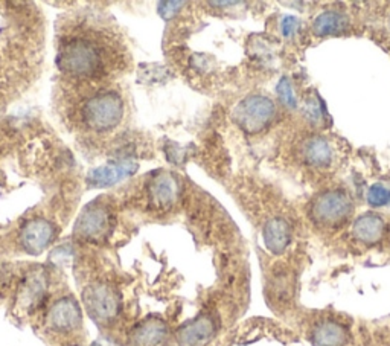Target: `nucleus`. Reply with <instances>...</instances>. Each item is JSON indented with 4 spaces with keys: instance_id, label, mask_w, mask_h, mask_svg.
Listing matches in <instances>:
<instances>
[{
    "instance_id": "obj_8",
    "label": "nucleus",
    "mask_w": 390,
    "mask_h": 346,
    "mask_svg": "<svg viewBox=\"0 0 390 346\" xmlns=\"http://www.w3.org/2000/svg\"><path fill=\"white\" fill-rule=\"evenodd\" d=\"M386 232V225L378 214L366 212L356 218L352 225V236L365 246L378 244Z\"/></svg>"
},
{
    "instance_id": "obj_10",
    "label": "nucleus",
    "mask_w": 390,
    "mask_h": 346,
    "mask_svg": "<svg viewBox=\"0 0 390 346\" xmlns=\"http://www.w3.org/2000/svg\"><path fill=\"white\" fill-rule=\"evenodd\" d=\"M216 331V322L211 314H203L180 329V343L183 346H201L211 340Z\"/></svg>"
},
{
    "instance_id": "obj_11",
    "label": "nucleus",
    "mask_w": 390,
    "mask_h": 346,
    "mask_svg": "<svg viewBox=\"0 0 390 346\" xmlns=\"http://www.w3.org/2000/svg\"><path fill=\"white\" fill-rule=\"evenodd\" d=\"M81 314L74 299H61L55 302L49 313V323L59 331H70L79 325Z\"/></svg>"
},
{
    "instance_id": "obj_12",
    "label": "nucleus",
    "mask_w": 390,
    "mask_h": 346,
    "mask_svg": "<svg viewBox=\"0 0 390 346\" xmlns=\"http://www.w3.org/2000/svg\"><path fill=\"white\" fill-rule=\"evenodd\" d=\"M300 154L308 165L316 168H325L332 162V148L329 142L319 136L309 138L302 143Z\"/></svg>"
},
{
    "instance_id": "obj_15",
    "label": "nucleus",
    "mask_w": 390,
    "mask_h": 346,
    "mask_svg": "<svg viewBox=\"0 0 390 346\" xmlns=\"http://www.w3.org/2000/svg\"><path fill=\"white\" fill-rule=\"evenodd\" d=\"M166 327L162 322H148L134 336L137 346H161L166 340Z\"/></svg>"
},
{
    "instance_id": "obj_5",
    "label": "nucleus",
    "mask_w": 390,
    "mask_h": 346,
    "mask_svg": "<svg viewBox=\"0 0 390 346\" xmlns=\"http://www.w3.org/2000/svg\"><path fill=\"white\" fill-rule=\"evenodd\" d=\"M55 238V226L43 218H34L21 227L20 244L28 254H41Z\"/></svg>"
},
{
    "instance_id": "obj_16",
    "label": "nucleus",
    "mask_w": 390,
    "mask_h": 346,
    "mask_svg": "<svg viewBox=\"0 0 390 346\" xmlns=\"http://www.w3.org/2000/svg\"><path fill=\"white\" fill-rule=\"evenodd\" d=\"M176 190L177 186L174 180L170 177H161L157 179L153 188H151V201L156 206H168L176 200Z\"/></svg>"
},
{
    "instance_id": "obj_20",
    "label": "nucleus",
    "mask_w": 390,
    "mask_h": 346,
    "mask_svg": "<svg viewBox=\"0 0 390 346\" xmlns=\"http://www.w3.org/2000/svg\"><path fill=\"white\" fill-rule=\"evenodd\" d=\"M305 112H307L308 121H311L313 124H319L322 119H325L323 118V107L319 103V98H317V96H311V98L307 99Z\"/></svg>"
},
{
    "instance_id": "obj_7",
    "label": "nucleus",
    "mask_w": 390,
    "mask_h": 346,
    "mask_svg": "<svg viewBox=\"0 0 390 346\" xmlns=\"http://www.w3.org/2000/svg\"><path fill=\"white\" fill-rule=\"evenodd\" d=\"M263 238L267 250L273 255H283L290 247L293 240V230L290 223L283 217H273L265 223Z\"/></svg>"
},
{
    "instance_id": "obj_3",
    "label": "nucleus",
    "mask_w": 390,
    "mask_h": 346,
    "mask_svg": "<svg viewBox=\"0 0 390 346\" xmlns=\"http://www.w3.org/2000/svg\"><path fill=\"white\" fill-rule=\"evenodd\" d=\"M124 113V105L116 92H101L83 105L84 124L93 132H110L116 127Z\"/></svg>"
},
{
    "instance_id": "obj_2",
    "label": "nucleus",
    "mask_w": 390,
    "mask_h": 346,
    "mask_svg": "<svg viewBox=\"0 0 390 346\" xmlns=\"http://www.w3.org/2000/svg\"><path fill=\"white\" fill-rule=\"evenodd\" d=\"M352 211L353 205L348 192L343 190H328L317 194L309 207V217L317 226L336 229L351 218Z\"/></svg>"
},
{
    "instance_id": "obj_4",
    "label": "nucleus",
    "mask_w": 390,
    "mask_h": 346,
    "mask_svg": "<svg viewBox=\"0 0 390 346\" xmlns=\"http://www.w3.org/2000/svg\"><path fill=\"white\" fill-rule=\"evenodd\" d=\"M236 124L247 133H259L269 127L276 116V105L263 95H250L235 109Z\"/></svg>"
},
{
    "instance_id": "obj_14",
    "label": "nucleus",
    "mask_w": 390,
    "mask_h": 346,
    "mask_svg": "<svg viewBox=\"0 0 390 346\" xmlns=\"http://www.w3.org/2000/svg\"><path fill=\"white\" fill-rule=\"evenodd\" d=\"M136 170L132 165H118V167H101L90 172L93 186H108L116 183L122 177L130 176Z\"/></svg>"
},
{
    "instance_id": "obj_1",
    "label": "nucleus",
    "mask_w": 390,
    "mask_h": 346,
    "mask_svg": "<svg viewBox=\"0 0 390 346\" xmlns=\"http://www.w3.org/2000/svg\"><path fill=\"white\" fill-rule=\"evenodd\" d=\"M59 68L76 78L103 77L105 72V52L96 40L72 37L60 48Z\"/></svg>"
},
{
    "instance_id": "obj_13",
    "label": "nucleus",
    "mask_w": 390,
    "mask_h": 346,
    "mask_svg": "<svg viewBox=\"0 0 390 346\" xmlns=\"http://www.w3.org/2000/svg\"><path fill=\"white\" fill-rule=\"evenodd\" d=\"M349 28V20L338 11H323L313 21V32L317 37L343 34Z\"/></svg>"
},
{
    "instance_id": "obj_19",
    "label": "nucleus",
    "mask_w": 390,
    "mask_h": 346,
    "mask_svg": "<svg viewBox=\"0 0 390 346\" xmlns=\"http://www.w3.org/2000/svg\"><path fill=\"white\" fill-rule=\"evenodd\" d=\"M367 201L373 207H381L390 203V190L386 188L384 185L377 183L371 186L369 192H367Z\"/></svg>"
},
{
    "instance_id": "obj_22",
    "label": "nucleus",
    "mask_w": 390,
    "mask_h": 346,
    "mask_svg": "<svg viewBox=\"0 0 390 346\" xmlns=\"http://www.w3.org/2000/svg\"><path fill=\"white\" fill-rule=\"evenodd\" d=\"M389 234H390V229H389Z\"/></svg>"
},
{
    "instance_id": "obj_18",
    "label": "nucleus",
    "mask_w": 390,
    "mask_h": 346,
    "mask_svg": "<svg viewBox=\"0 0 390 346\" xmlns=\"http://www.w3.org/2000/svg\"><path fill=\"white\" fill-rule=\"evenodd\" d=\"M279 101L283 103L287 109H296L298 107V98L294 95V90L291 88V83L287 78H283L276 88Z\"/></svg>"
},
{
    "instance_id": "obj_9",
    "label": "nucleus",
    "mask_w": 390,
    "mask_h": 346,
    "mask_svg": "<svg viewBox=\"0 0 390 346\" xmlns=\"http://www.w3.org/2000/svg\"><path fill=\"white\" fill-rule=\"evenodd\" d=\"M311 342L314 346H346L349 342V331L342 322L323 319L313 327Z\"/></svg>"
},
{
    "instance_id": "obj_6",
    "label": "nucleus",
    "mask_w": 390,
    "mask_h": 346,
    "mask_svg": "<svg viewBox=\"0 0 390 346\" xmlns=\"http://www.w3.org/2000/svg\"><path fill=\"white\" fill-rule=\"evenodd\" d=\"M90 314L98 320H110L118 313V298L110 287L95 285L84 293Z\"/></svg>"
},
{
    "instance_id": "obj_21",
    "label": "nucleus",
    "mask_w": 390,
    "mask_h": 346,
    "mask_svg": "<svg viewBox=\"0 0 390 346\" xmlns=\"http://www.w3.org/2000/svg\"><path fill=\"white\" fill-rule=\"evenodd\" d=\"M280 30H283V35L287 39L293 37V35L299 30V20L296 17H284L283 23H280Z\"/></svg>"
},
{
    "instance_id": "obj_17",
    "label": "nucleus",
    "mask_w": 390,
    "mask_h": 346,
    "mask_svg": "<svg viewBox=\"0 0 390 346\" xmlns=\"http://www.w3.org/2000/svg\"><path fill=\"white\" fill-rule=\"evenodd\" d=\"M107 227V215L101 209H93L90 212H85L84 217L79 221V232L88 238H95L104 232Z\"/></svg>"
}]
</instances>
